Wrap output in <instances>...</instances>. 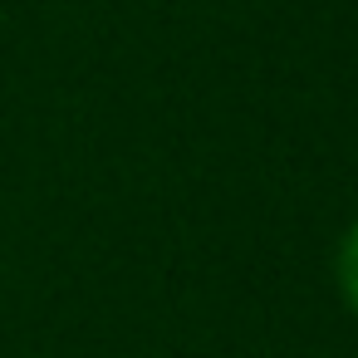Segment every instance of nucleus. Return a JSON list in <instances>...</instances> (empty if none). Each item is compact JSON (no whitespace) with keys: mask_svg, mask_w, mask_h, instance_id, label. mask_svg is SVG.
Listing matches in <instances>:
<instances>
[{"mask_svg":"<svg viewBox=\"0 0 358 358\" xmlns=\"http://www.w3.org/2000/svg\"><path fill=\"white\" fill-rule=\"evenodd\" d=\"M334 280H338V294H343V304L353 309V319H358V221L343 231V241H338V255H334Z\"/></svg>","mask_w":358,"mask_h":358,"instance_id":"f257e3e1","label":"nucleus"}]
</instances>
